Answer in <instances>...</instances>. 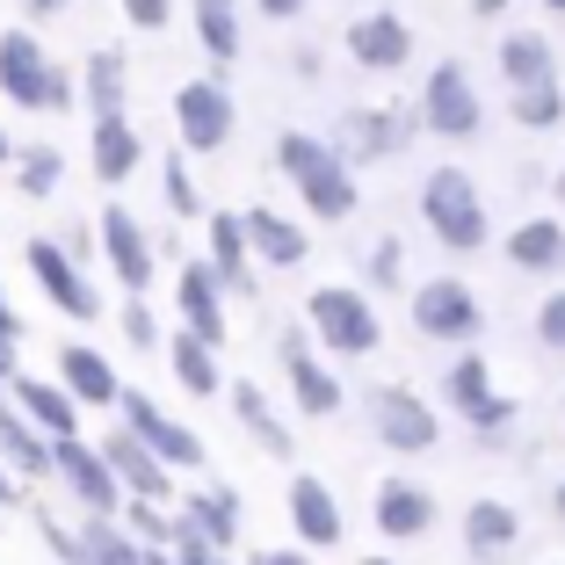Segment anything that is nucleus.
I'll use <instances>...</instances> for the list:
<instances>
[{"label":"nucleus","mask_w":565,"mask_h":565,"mask_svg":"<svg viewBox=\"0 0 565 565\" xmlns=\"http://www.w3.org/2000/svg\"><path fill=\"white\" fill-rule=\"evenodd\" d=\"M420 217H428V225H435V233H443L457 254H479V247H486L479 189H471V174H457V167H443V174H428V182H420Z\"/></svg>","instance_id":"1"},{"label":"nucleus","mask_w":565,"mask_h":565,"mask_svg":"<svg viewBox=\"0 0 565 565\" xmlns=\"http://www.w3.org/2000/svg\"><path fill=\"white\" fill-rule=\"evenodd\" d=\"M290 160L305 167V196H312V203H319V211H327V217L355 211V182H349V174H341V167H333V160H312V152H305V146H290Z\"/></svg>","instance_id":"8"},{"label":"nucleus","mask_w":565,"mask_h":565,"mask_svg":"<svg viewBox=\"0 0 565 565\" xmlns=\"http://www.w3.org/2000/svg\"><path fill=\"white\" fill-rule=\"evenodd\" d=\"M500 8H508V0H471V15H486V22H493Z\"/></svg>","instance_id":"16"},{"label":"nucleus","mask_w":565,"mask_h":565,"mask_svg":"<svg viewBox=\"0 0 565 565\" xmlns=\"http://www.w3.org/2000/svg\"><path fill=\"white\" fill-rule=\"evenodd\" d=\"M558 203H565V167H558Z\"/></svg>","instance_id":"19"},{"label":"nucleus","mask_w":565,"mask_h":565,"mask_svg":"<svg viewBox=\"0 0 565 565\" xmlns=\"http://www.w3.org/2000/svg\"><path fill=\"white\" fill-rule=\"evenodd\" d=\"M370 276H399V239H377V254H370Z\"/></svg>","instance_id":"15"},{"label":"nucleus","mask_w":565,"mask_h":565,"mask_svg":"<svg viewBox=\"0 0 565 565\" xmlns=\"http://www.w3.org/2000/svg\"><path fill=\"white\" fill-rule=\"evenodd\" d=\"M428 124L443 138H471V131H479V95L465 87V66H435V81H428Z\"/></svg>","instance_id":"5"},{"label":"nucleus","mask_w":565,"mask_h":565,"mask_svg":"<svg viewBox=\"0 0 565 565\" xmlns=\"http://www.w3.org/2000/svg\"><path fill=\"white\" fill-rule=\"evenodd\" d=\"M558 515H565V486H558Z\"/></svg>","instance_id":"20"},{"label":"nucleus","mask_w":565,"mask_h":565,"mask_svg":"<svg viewBox=\"0 0 565 565\" xmlns=\"http://www.w3.org/2000/svg\"><path fill=\"white\" fill-rule=\"evenodd\" d=\"M465 530H471V551H479V558H486V551H508V544H515V508H500V500H479Z\"/></svg>","instance_id":"10"},{"label":"nucleus","mask_w":565,"mask_h":565,"mask_svg":"<svg viewBox=\"0 0 565 565\" xmlns=\"http://www.w3.org/2000/svg\"><path fill=\"white\" fill-rule=\"evenodd\" d=\"M536 341L565 349V290H558V298H544V312H536Z\"/></svg>","instance_id":"14"},{"label":"nucleus","mask_w":565,"mask_h":565,"mask_svg":"<svg viewBox=\"0 0 565 565\" xmlns=\"http://www.w3.org/2000/svg\"><path fill=\"white\" fill-rule=\"evenodd\" d=\"M500 66H508V87H530V81H558V58H551V36L544 30H522L500 44Z\"/></svg>","instance_id":"7"},{"label":"nucleus","mask_w":565,"mask_h":565,"mask_svg":"<svg viewBox=\"0 0 565 565\" xmlns=\"http://www.w3.org/2000/svg\"><path fill=\"white\" fill-rule=\"evenodd\" d=\"M435 508L420 493H406V486H384V522H392V530H420V522H428Z\"/></svg>","instance_id":"11"},{"label":"nucleus","mask_w":565,"mask_h":565,"mask_svg":"<svg viewBox=\"0 0 565 565\" xmlns=\"http://www.w3.org/2000/svg\"><path fill=\"white\" fill-rule=\"evenodd\" d=\"M298 515H305V522L319 530V544L333 536V500H327V493H312V486H305V493H298Z\"/></svg>","instance_id":"12"},{"label":"nucleus","mask_w":565,"mask_h":565,"mask_svg":"<svg viewBox=\"0 0 565 565\" xmlns=\"http://www.w3.org/2000/svg\"><path fill=\"white\" fill-rule=\"evenodd\" d=\"M268 8H276V15H290V8H298V0H268Z\"/></svg>","instance_id":"17"},{"label":"nucleus","mask_w":565,"mask_h":565,"mask_svg":"<svg viewBox=\"0 0 565 565\" xmlns=\"http://www.w3.org/2000/svg\"><path fill=\"white\" fill-rule=\"evenodd\" d=\"M349 51L363 58L370 73H392V66H406L414 36H406V22H399V15H363V22L349 30Z\"/></svg>","instance_id":"6"},{"label":"nucleus","mask_w":565,"mask_h":565,"mask_svg":"<svg viewBox=\"0 0 565 565\" xmlns=\"http://www.w3.org/2000/svg\"><path fill=\"white\" fill-rule=\"evenodd\" d=\"M544 8H551V15H565V0H544Z\"/></svg>","instance_id":"18"},{"label":"nucleus","mask_w":565,"mask_h":565,"mask_svg":"<svg viewBox=\"0 0 565 565\" xmlns=\"http://www.w3.org/2000/svg\"><path fill=\"white\" fill-rule=\"evenodd\" d=\"M298 392H305V406H319V414H327V406L341 399V392H333V377H319L312 363H298Z\"/></svg>","instance_id":"13"},{"label":"nucleus","mask_w":565,"mask_h":565,"mask_svg":"<svg viewBox=\"0 0 565 565\" xmlns=\"http://www.w3.org/2000/svg\"><path fill=\"white\" fill-rule=\"evenodd\" d=\"M508 262H515V268H558L565 262V225H558V217H530V225H515Z\"/></svg>","instance_id":"9"},{"label":"nucleus","mask_w":565,"mask_h":565,"mask_svg":"<svg viewBox=\"0 0 565 565\" xmlns=\"http://www.w3.org/2000/svg\"><path fill=\"white\" fill-rule=\"evenodd\" d=\"M370 414H377V435L392 449H428L435 443V414L414 399V392H399V384H384L377 399H370Z\"/></svg>","instance_id":"4"},{"label":"nucleus","mask_w":565,"mask_h":565,"mask_svg":"<svg viewBox=\"0 0 565 565\" xmlns=\"http://www.w3.org/2000/svg\"><path fill=\"white\" fill-rule=\"evenodd\" d=\"M479 298H471L457 276H443V282H420V298H414V327L420 333H435V341H465V333H479Z\"/></svg>","instance_id":"3"},{"label":"nucleus","mask_w":565,"mask_h":565,"mask_svg":"<svg viewBox=\"0 0 565 565\" xmlns=\"http://www.w3.org/2000/svg\"><path fill=\"white\" fill-rule=\"evenodd\" d=\"M312 327L327 333L341 355H370L384 341V327H377V305L363 298V290H319L312 298Z\"/></svg>","instance_id":"2"}]
</instances>
